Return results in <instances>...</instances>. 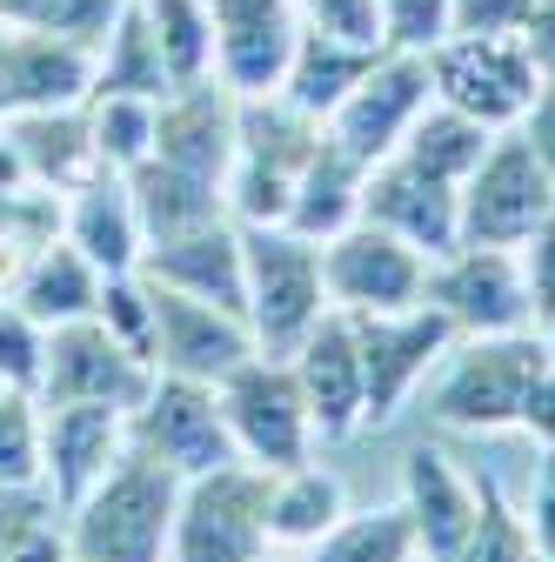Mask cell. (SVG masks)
<instances>
[{
  "mask_svg": "<svg viewBox=\"0 0 555 562\" xmlns=\"http://www.w3.org/2000/svg\"><path fill=\"white\" fill-rule=\"evenodd\" d=\"M174 503H181V475L127 442V456L88 496L75 509H60V529L75 562H168Z\"/></svg>",
  "mask_w": 555,
  "mask_h": 562,
  "instance_id": "obj_1",
  "label": "cell"
},
{
  "mask_svg": "<svg viewBox=\"0 0 555 562\" xmlns=\"http://www.w3.org/2000/svg\"><path fill=\"white\" fill-rule=\"evenodd\" d=\"M548 369V341L542 328H509V335H455V348L442 356L429 415L442 429H468V436H502L522 422V402L535 389V375Z\"/></svg>",
  "mask_w": 555,
  "mask_h": 562,
  "instance_id": "obj_2",
  "label": "cell"
},
{
  "mask_svg": "<svg viewBox=\"0 0 555 562\" xmlns=\"http://www.w3.org/2000/svg\"><path fill=\"white\" fill-rule=\"evenodd\" d=\"M248 248V328L261 356H288V348L328 315V281H321V241L295 228H241Z\"/></svg>",
  "mask_w": 555,
  "mask_h": 562,
  "instance_id": "obj_3",
  "label": "cell"
},
{
  "mask_svg": "<svg viewBox=\"0 0 555 562\" xmlns=\"http://www.w3.org/2000/svg\"><path fill=\"white\" fill-rule=\"evenodd\" d=\"M268 555V469L228 462L181 482L168 562H261Z\"/></svg>",
  "mask_w": 555,
  "mask_h": 562,
  "instance_id": "obj_4",
  "label": "cell"
},
{
  "mask_svg": "<svg viewBox=\"0 0 555 562\" xmlns=\"http://www.w3.org/2000/svg\"><path fill=\"white\" fill-rule=\"evenodd\" d=\"M215 395H222V415H228V436H235L241 462L274 475V469L315 456V422H308V402H302L288 356H261L254 348Z\"/></svg>",
  "mask_w": 555,
  "mask_h": 562,
  "instance_id": "obj_5",
  "label": "cell"
},
{
  "mask_svg": "<svg viewBox=\"0 0 555 562\" xmlns=\"http://www.w3.org/2000/svg\"><path fill=\"white\" fill-rule=\"evenodd\" d=\"M127 442L155 456L161 469H174L181 482L241 462L215 382H188V375H155V389L127 408Z\"/></svg>",
  "mask_w": 555,
  "mask_h": 562,
  "instance_id": "obj_6",
  "label": "cell"
},
{
  "mask_svg": "<svg viewBox=\"0 0 555 562\" xmlns=\"http://www.w3.org/2000/svg\"><path fill=\"white\" fill-rule=\"evenodd\" d=\"M555 207V168L522 140V127H502L489 155L462 181V241L482 248H522L535 222Z\"/></svg>",
  "mask_w": 555,
  "mask_h": 562,
  "instance_id": "obj_7",
  "label": "cell"
},
{
  "mask_svg": "<svg viewBox=\"0 0 555 562\" xmlns=\"http://www.w3.org/2000/svg\"><path fill=\"white\" fill-rule=\"evenodd\" d=\"M429 81H435V101L475 114L482 127H516L542 88L535 60L522 47V34H449L435 54H429Z\"/></svg>",
  "mask_w": 555,
  "mask_h": 562,
  "instance_id": "obj_8",
  "label": "cell"
},
{
  "mask_svg": "<svg viewBox=\"0 0 555 562\" xmlns=\"http://www.w3.org/2000/svg\"><path fill=\"white\" fill-rule=\"evenodd\" d=\"M321 281H328V308L341 315H395L422 302L429 255L375 222H355L321 241Z\"/></svg>",
  "mask_w": 555,
  "mask_h": 562,
  "instance_id": "obj_9",
  "label": "cell"
},
{
  "mask_svg": "<svg viewBox=\"0 0 555 562\" xmlns=\"http://www.w3.org/2000/svg\"><path fill=\"white\" fill-rule=\"evenodd\" d=\"M422 302L442 308L455 335H509L535 322L516 248H482V241H455L449 255L429 261Z\"/></svg>",
  "mask_w": 555,
  "mask_h": 562,
  "instance_id": "obj_10",
  "label": "cell"
},
{
  "mask_svg": "<svg viewBox=\"0 0 555 562\" xmlns=\"http://www.w3.org/2000/svg\"><path fill=\"white\" fill-rule=\"evenodd\" d=\"M355 341H362V389H369V429L395 422L408 408V395L429 382V369H442V356L455 348V328L442 308L415 302L395 315H355Z\"/></svg>",
  "mask_w": 555,
  "mask_h": 562,
  "instance_id": "obj_11",
  "label": "cell"
},
{
  "mask_svg": "<svg viewBox=\"0 0 555 562\" xmlns=\"http://www.w3.org/2000/svg\"><path fill=\"white\" fill-rule=\"evenodd\" d=\"M429 101H435L429 54H395V47H382L375 67L355 81V94L328 114V134H335L362 168H375V161H388L401 140H408V127L422 121Z\"/></svg>",
  "mask_w": 555,
  "mask_h": 562,
  "instance_id": "obj_12",
  "label": "cell"
},
{
  "mask_svg": "<svg viewBox=\"0 0 555 562\" xmlns=\"http://www.w3.org/2000/svg\"><path fill=\"white\" fill-rule=\"evenodd\" d=\"M288 369L302 382L308 422H315V442H349L369 429V389H362V341H355V315L328 308L295 348H288Z\"/></svg>",
  "mask_w": 555,
  "mask_h": 562,
  "instance_id": "obj_13",
  "label": "cell"
},
{
  "mask_svg": "<svg viewBox=\"0 0 555 562\" xmlns=\"http://www.w3.org/2000/svg\"><path fill=\"white\" fill-rule=\"evenodd\" d=\"M215 14V81L235 101L282 94V75L302 41L295 0H207Z\"/></svg>",
  "mask_w": 555,
  "mask_h": 562,
  "instance_id": "obj_14",
  "label": "cell"
},
{
  "mask_svg": "<svg viewBox=\"0 0 555 562\" xmlns=\"http://www.w3.org/2000/svg\"><path fill=\"white\" fill-rule=\"evenodd\" d=\"M155 289V375H188V382H228L248 356H254V328L248 315L222 308V302H194L174 295L161 281Z\"/></svg>",
  "mask_w": 555,
  "mask_h": 562,
  "instance_id": "obj_15",
  "label": "cell"
},
{
  "mask_svg": "<svg viewBox=\"0 0 555 562\" xmlns=\"http://www.w3.org/2000/svg\"><path fill=\"white\" fill-rule=\"evenodd\" d=\"M155 389V369L88 315V322H67L47 328V362H41V402H107V408H134Z\"/></svg>",
  "mask_w": 555,
  "mask_h": 562,
  "instance_id": "obj_16",
  "label": "cell"
},
{
  "mask_svg": "<svg viewBox=\"0 0 555 562\" xmlns=\"http://www.w3.org/2000/svg\"><path fill=\"white\" fill-rule=\"evenodd\" d=\"M127 456V408L107 402H41V488L54 509H75Z\"/></svg>",
  "mask_w": 555,
  "mask_h": 562,
  "instance_id": "obj_17",
  "label": "cell"
},
{
  "mask_svg": "<svg viewBox=\"0 0 555 562\" xmlns=\"http://www.w3.org/2000/svg\"><path fill=\"white\" fill-rule=\"evenodd\" d=\"M362 222L401 235L408 248H422L435 261V255H449L462 241V188H449V181L422 175L415 161L388 155L362 181Z\"/></svg>",
  "mask_w": 555,
  "mask_h": 562,
  "instance_id": "obj_18",
  "label": "cell"
},
{
  "mask_svg": "<svg viewBox=\"0 0 555 562\" xmlns=\"http://www.w3.org/2000/svg\"><path fill=\"white\" fill-rule=\"evenodd\" d=\"M141 274L161 281L174 295H194V302H222V308H248V248H241V222L235 215H215L188 235H168V241H148L141 255Z\"/></svg>",
  "mask_w": 555,
  "mask_h": 562,
  "instance_id": "obj_19",
  "label": "cell"
},
{
  "mask_svg": "<svg viewBox=\"0 0 555 562\" xmlns=\"http://www.w3.org/2000/svg\"><path fill=\"white\" fill-rule=\"evenodd\" d=\"M235 127H241V101H235L222 81L174 88V94H161V114H155V161L188 168V175H201V181H222V188H228Z\"/></svg>",
  "mask_w": 555,
  "mask_h": 562,
  "instance_id": "obj_20",
  "label": "cell"
},
{
  "mask_svg": "<svg viewBox=\"0 0 555 562\" xmlns=\"http://www.w3.org/2000/svg\"><path fill=\"white\" fill-rule=\"evenodd\" d=\"M94 94V47L60 34H0V121L34 108H81Z\"/></svg>",
  "mask_w": 555,
  "mask_h": 562,
  "instance_id": "obj_21",
  "label": "cell"
},
{
  "mask_svg": "<svg viewBox=\"0 0 555 562\" xmlns=\"http://www.w3.org/2000/svg\"><path fill=\"white\" fill-rule=\"evenodd\" d=\"M401 509H408V522H415V542H422V562H442L462 536H468V522H475V509H482V475H468L449 449H435V442H415L408 456H401Z\"/></svg>",
  "mask_w": 555,
  "mask_h": 562,
  "instance_id": "obj_22",
  "label": "cell"
},
{
  "mask_svg": "<svg viewBox=\"0 0 555 562\" xmlns=\"http://www.w3.org/2000/svg\"><path fill=\"white\" fill-rule=\"evenodd\" d=\"M60 241L81 248L101 274H134L148 255V228L134 215V194H127V175H94L67 194V215H60Z\"/></svg>",
  "mask_w": 555,
  "mask_h": 562,
  "instance_id": "obj_23",
  "label": "cell"
},
{
  "mask_svg": "<svg viewBox=\"0 0 555 562\" xmlns=\"http://www.w3.org/2000/svg\"><path fill=\"white\" fill-rule=\"evenodd\" d=\"M341 516H349V482L335 469H321L315 456L268 475V549L308 555Z\"/></svg>",
  "mask_w": 555,
  "mask_h": 562,
  "instance_id": "obj_24",
  "label": "cell"
},
{
  "mask_svg": "<svg viewBox=\"0 0 555 562\" xmlns=\"http://www.w3.org/2000/svg\"><path fill=\"white\" fill-rule=\"evenodd\" d=\"M0 134L21 148L27 175L54 194H75L81 181L101 175L94 161V140H88V101L81 108H34V114H14V121H0Z\"/></svg>",
  "mask_w": 555,
  "mask_h": 562,
  "instance_id": "obj_25",
  "label": "cell"
},
{
  "mask_svg": "<svg viewBox=\"0 0 555 562\" xmlns=\"http://www.w3.org/2000/svg\"><path fill=\"white\" fill-rule=\"evenodd\" d=\"M362 181H369V168L341 148L335 134H321L315 155H308L302 175H295L288 228L308 235V241H328V235H341V228H355V222H362Z\"/></svg>",
  "mask_w": 555,
  "mask_h": 562,
  "instance_id": "obj_26",
  "label": "cell"
},
{
  "mask_svg": "<svg viewBox=\"0 0 555 562\" xmlns=\"http://www.w3.org/2000/svg\"><path fill=\"white\" fill-rule=\"evenodd\" d=\"M127 194H134V215H141L148 241H168V235H188L201 222L228 215V188L222 181H201L188 168H168V161H141L127 175Z\"/></svg>",
  "mask_w": 555,
  "mask_h": 562,
  "instance_id": "obj_27",
  "label": "cell"
},
{
  "mask_svg": "<svg viewBox=\"0 0 555 562\" xmlns=\"http://www.w3.org/2000/svg\"><path fill=\"white\" fill-rule=\"evenodd\" d=\"M375 54L382 47H355V41H335V34L302 27L295 60H288V75H282V101H295L302 114H315L328 127V114L355 94V81L375 67Z\"/></svg>",
  "mask_w": 555,
  "mask_h": 562,
  "instance_id": "obj_28",
  "label": "cell"
},
{
  "mask_svg": "<svg viewBox=\"0 0 555 562\" xmlns=\"http://www.w3.org/2000/svg\"><path fill=\"white\" fill-rule=\"evenodd\" d=\"M14 302H21L41 328L88 322V315H94V302H101V268H94L81 248L47 241V248H34V255H27V274H21Z\"/></svg>",
  "mask_w": 555,
  "mask_h": 562,
  "instance_id": "obj_29",
  "label": "cell"
},
{
  "mask_svg": "<svg viewBox=\"0 0 555 562\" xmlns=\"http://www.w3.org/2000/svg\"><path fill=\"white\" fill-rule=\"evenodd\" d=\"M94 94H141V101L174 94L168 67H161V41L148 27L141 0H127V8L114 14V27L94 41Z\"/></svg>",
  "mask_w": 555,
  "mask_h": 562,
  "instance_id": "obj_30",
  "label": "cell"
},
{
  "mask_svg": "<svg viewBox=\"0 0 555 562\" xmlns=\"http://www.w3.org/2000/svg\"><path fill=\"white\" fill-rule=\"evenodd\" d=\"M489 140H496V127H482L475 114H462V108H449V101H429L422 108V121L408 127V140H401V161H415L422 175H435V181H449V188H462L468 175H475V161L489 155Z\"/></svg>",
  "mask_w": 555,
  "mask_h": 562,
  "instance_id": "obj_31",
  "label": "cell"
},
{
  "mask_svg": "<svg viewBox=\"0 0 555 562\" xmlns=\"http://www.w3.org/2000/svg\"><path fill=\"white\" fill-rule=\"evenodd\" d=\"M302 562H422V542H415L408 509L388 503V509H349Z\"/></svg>",
  "mask_w": 555,
  "mask_h": 562,
  "instance_id": "obj_32",
  "label": "cell"
},
{
  "mask_svg": "<svg viewBox=\"0 0 555 562\" xmlns=\"http://www.w3.org/2000/svg\"><path fill=\"white\" fill-rule=\"evenodd\" d=\"M148 8V27L161 41V67L174 88H194V81H215V14L207 0H141Z\"/></svg>",
  "mask_w": 555,
  "mask_h": 562,
  "instance_id": "obj_33",
  "label": "cell"
},
{
  "mask_svg": "<svg viewBox=\"0 0 555 562\" xmlns=\"http://www.w3.org/2000/svg\"><path fill=\"white\" fill-rule=\"evenodd\" d=\"M155 114H161V101H141V94H88L94 161L107 175H134L155 155Z\"/></svg>",
  "mask_w": 555,
  "mask_h": 562,
  "instance_id": "obj_34",
  "label": "cell"
},
{
  "mask_svg": "<svg viewBox=\"0 0 555 562\" xmlns=\"http://www.w3.org/2000/svg\"><path fill=\"white\" fill-rule=\"evenodd\" d=\"M121 8H127V0H0V27H14V34H60V41L94 47L114 27Z\"/></svg>",
  "mask_w": 555,
  "mask_h": 562,
  "instance_id": "obj_35",
  "label": "cell"
},
{
  "mask_svg": "<svg viewBox=\"0 0 555 562\" xmlns=\"http://www.w3.org/2000/svg\"><path fill=\"white\" fill-rule=\"evenodd\" d=\"M529 555H535V542H529L522 509L502 503V482H496V475H482V509H475L468 536H462L442 562H529Z\"/></svg>",
  "mask_w": 555,
  "mask_h": 562,
  "instance_id": "obj_36",
  "label": "cell"
},
{
  "mask_svg": "<svg viewBox=\"0 0 555 562\" xmlns=\"http://www.w3.org/2000/svg\"><path fill=\"white\" fill-rule=\"evenodd\" d=\"M94 322L127 348V356H141L155 369V289L148 274H101V302H94Z\"/></svg>",
  "mask_w": 555,
  "mask_h": 562,
  "instance_id": "obj_37",
  "label": "cell"
},
{
  "mask_svg": "<svg viewBox=\"0 0 555 562\" xmlns=\"http://www.w3.org/2000/svg\"><path fill=\"white\" fill-rule=\"evenodd\" d=\"M0 482H41V395L0 382Z\"/></svg>",
  "mask_w": 555,
  "mask_h": 562,
  "instance_id": "obj_38",
  "label": "cell"
},
{
  "mask_svg": "<svg viewBox=\"0 0 555 562\" xmlns=\"http://www.w3.org/2000/svg\"><path fill=\"white\" fill-rule=\"evenodd\" d=\"M455 27V0H382V47L435 54Z\"/></svg>",
  "mask_w": 555,
  "mask_h": 562,
  "instance_id": "obj_39",
  "label": "cell"
},
{
  "mask_svg": "<svg viewBox=\"0 0 555 562\" xmlns=\"http://www.w3.org/2000/svg\"><path fill=\"white\" fill-rule=\"evenodd\" d=\"M41 362H47V328L14 295H0V382L41 389Z\"/></svg>",
  "mask_w": 555,
  "mask_h": 562,
  "instance_id": "obj_40",
  "label": "cell"
},
{
  "mask_svg": "<svg viewBox=\"0 0 555 562\" xmlns=\"http://www.w3.org/2000/svg\"><path fill=\"white\" fill-rule=\"evenodd\" d=\"M302 27L355 41V47H382V0H295Z\"/></svg>",
  "mask_w": 555,
  "mask_h": 562,
  "instance_id": "obj_41",
  "label": "cell"
},
{
  "mask_svg": "<svg viewBox=\"0 0 555 562\" xmlns=\"http://www.w3.org/2000/svg\"><path fill=\"white\" fill-rule=\"evenodd\" d=\"M516 261H522V281H529V308H535V328L555 315V207L535 222V235L516 248Z\"/></svg>",
  "mask_w": 555,
  "mask_h": 562,
  "instance_id": "obj_42",
  "label": "cell"
},
{
  "mask_svg": "<svg viewBox=\"0 0 555 562\" xmlns=\"http://www.w3.org/2000/svg\"><path fill=\"white\" fill-rule=\"evenodd\" d=\"M54 496L41 482H0V555H8L14 542H27L41 522H54Z\"/></svg>",
  "mask_w": 555,
  "mask_h": 562,
  "instance_id": "obj_43",
  "label": "cell"
},
{
  "mask_svg": "<svg viewBox=\"0 0 555 562\" xmlns=\"http://www.w3.org/2000/svg\"><path fill=\"white\" fill-rule=\"evenodd\" d=\"M522 522H529V542H535L542 555H555V449L535 456L529 496H522Z\"/></svg>",
  "mask_w": 555,
  "mask_h": 562,
  "instance_id": "obj_44",
  "label": "cell"
},
{
  "mask_svg": "<svg viewBox=\"0 0 555 562\" xmlns=\"http://www.w3.org/2000/svg\"><path fill=\"white\" fill-rule=\"evenodd\" d=\"M535 0H455V27L449 34H522Z\"/></svg>",
  "mask_w": 555,
  "mask_h": 562,
  "instance_id": "obj_45",
  "label": "cell"
},
{
  "mask_svg": "<svg viewBox=\"0 0 555 562\" xmlns=\"http://www.w3.org/2000/svg\"><path fill=\"white\" fill-rule=\"evenodd\" d=\"M522 436H535V449H555V362L535 375L529 402H522V422H516Z\"/></svg>",
  "mask_w": 555,
  "mask_h": 562,
  "instance_id": "obj_46",
  "label": "cell"
},
{
  "mask_svg": "<svg viewBox=\"0 0 555 562\" xmlns=\"http://www.w3.org/2000/svg\"><path fill=\"white\" fill-rule=\"evenodd\" d=\"M516 127H522L529 148L555 168V81H542V88H535V101H529V114H522Z\"/></svg>",
  "mask_w": 555,
  "mask_h": 562,
  "instance_id": "obj_47",
  "label": "cell"
},
{
  "mask_svg": "<svg viewBox=\"0 0 555 562\" xmlns=\"http://www.w3.org/2000/svg\"><path fill=\"white\" fill-rule=\"evenodd\" d=\"M522 47H529V60H535V75L555 81V0H535V8H529Z\"/></svg>",
  "mask_w": 555,
  "mask_h": 562,
  "instance_id": "obj_48",
  "label": "cell"
},
{
  "mask_svg": "<svg viewBox=\"0 0 555 562\" xmlns=\"http://www.w3.org/2000/svg\"><path fill=\"white\" fill-rule=\"evenodd\" d=\"M0 562H75V549H67V529H60V516L54 522H41L27 542H14Z\"/></svg>",
  "mask_w": 555,
  "mask_h": 562,
  "instance_id": "obj_49",
  "label": "cell"
},
{
  "mask_svg": "<svg viewBox=\"0 0 555 562\" xmlns=\"http://www.w3.org/2000/svg\"><path fill=\"white\" fill-rule=\"evenodd\" d=\"M27 241H14V235H0V295H14L21 289V274H27Z\"/></svg>",
  "mask_w": 555,
  "mask_h": 562,
  "instance_id": "obj_50",
  "label": "cell"
},
{
  "mask_svg": "<svg viewBox=\"0 0 555 562\" xmlns=\"http://www.w3.org/2000/svg\"><path fill=\"white\" fill-rule=\"evenodd\" d=\"M542 341H548V362H555V315L542 322Z\"/></svg>",
  "mask_w": 555,
  "mask_h": 562,
  "instance_id": "obj_51",
  "label": "cell"
},
{
  "mask_svg": "<svg viewBox=\"0 0 555 562\" xmlns=\"http://www.w3.org/2000/svg\"><path fill=\"white\" fill-rule=\"evenodd\" d=\"M261 562H288V549H268V555H261Z\"/></svg>",
  "mask_w": 555,
  "mask_h": 562,
  "instance_id": "obj_52",
  "label": "cell"
},
{
  "mask_svg": "<svg viewBox=\"0 0 555 562\" xmlns=\"http://www.w3.org/2000/svg\"><path fill=\"white\" fill-rule=\"evenodd\" d=\"M529 562H555V555H542V549H535V555H529Z\"/></svg>",
  "mask_w": 555,
  "mask_h": 562,
  "instance_id": "obj_53",
  "label": "cell"
}]
</instances>
